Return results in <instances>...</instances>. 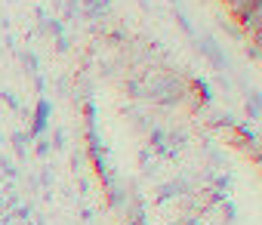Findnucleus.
Wrapping results in <instances>:
<instances>
[{
	"label": "nucleus",
	"mask_w": 262,
	"mask_h": 225,
	"mask_svg": "<svg viewBox=\"0 0 262 225\" xmlns=\"http://www.w3.org/2000/svg\"><path fill=\"white\" fill-rule=\"evenodd\" d=\"M0 102H4V105L13 111V115H22V111H25V108H22V102H19V96H16L13 89H0Z\"/></svg>",
	"instance_id": "obj_11"
},
{
	"label": "nucleus",
	"mask_w": 262,
	"mask_h": 225,
	"mask_svg": "<svg viewBox=\"0 0 262 225\" xmlns=\"http://www.w3.org/2000/svg\"><path fill=\"white\" fill-rule=\"evenodd\" d=\"M151 161H158L155 151H151V148H142V151H139V167H148Z\"/></svg>",
	"instance_id": "obj_18"
},
{
	"label": "nucleus",
	"mask_w": 262,
	"mask_h": 225,
	"mask_svg": "<svg viewBox=\"0 0 262 225\" xmlns=\"http://www.w3.org/2000/svg\"><path fill=\"white\" fill-rule=\"evenodd\" d=\"M77 216H80V222H83V225H93L96 210H93V207H80V213H77Z\"/></svg>",
	"instance_id": "obj_17"
},
{
	"label": "nucleus",
	"mask_w": 262,
	"mask_h": 225,
	"mask_svg": "<svg viewBox=\"0 0 262 225\" xmlns=\"http://www.w3.org/2000/svg\"><path fill=\"white\" fill-rule=\"evenodd\" d=\"M139 7H142L145 13H151V10H155V7H151V0H139Z\"/></svg>",
	"instance_id": "obj_20"
},
{
	"label": "nucleus",
	"mask_w": 262,
	"mask_h": 225,
	"mask_svg": "<svg viewBox=\"0 0 262 225\" xmlns=\"http://www.w3.org/2000/svg\"><path fill=\"white\" fill-rule=\"evenodd\" d=\"M198 50H201V56H204L216 71H231V62H228L225 47H222L210 31H201V34H198Z\"/></svg>",
	"instance_id": "obj_1"
},
{
	"label": "nucleus",
	"mask_w": 262,
	"mask_h": 225,
	"mask_svg": "<svg viewBox=\"0 0 262 225\" xmlns=\"http://www.w3.org/2000/svg\"><path fill=\"white\" fill-rule=\"evenodd\" d=\"M31 139L25 136V130H16V133H10V145H13V161L22 167V164H28V158H31V145H28Z\"/></svg>",
	"instance_id": "obj_5"
},
{
	"label": "nucleus",
	"mask_w": 262,
	"mask_h": 225,
	"mask_svg": "<svg viewBox=\"0 0 262 225\" xmlns=\"http://www.w3.org/2000/svg\"><path fill=\"white\" fill-rule=\"evenodd\" d=\"M56 93L59 96H68L71 93V80L68 77H56Z\"/></svg>",
	"instance_id": "obj_16"
},
{
	"label": "nucleus",
	"mask_w": 262,
	"mask_h": 225,
	"mask_svg": "<svg viewBox=\"0 0 262 225\" xmlns=\"http://www.w3.org/2000/svg\"><path fill=\"white\" fill-rule=\"evenodd\" d=\"M111 10H114V0H80V16L93 25L111 19Z\"/></svg>",
	"instance_id": "obj_3"
},
{
	"label": "nucleus",
	"mask_w": 262,
	"mask_h": 225,
	"mask_svg": "<svg viewBox=\"0 0 262 225\" xmlns=\"http://www.w3.org/2000/svg\"><path fill=\"white\" fill-rule=\"evenodd\" d=\"M50 148L59 151V154L68 151V133H65V127H56V130H53V136H50Z\"/></svg>",
	"instance_id": "obj_10"
},
{
	"label": "nucleus",
	"mask_w": 262,
	"mask_h": 225,
	"mask_svg": "<svg viewBox=\"0 0 262 225\" xmlns=\"http://www.w3.org/2000/svg\"><path fill=\"white\" fill-rule=\"evenodd\" d=\"M167 225H182V216H176V219H170Z\"/></svg>",
	"instance_id": "obj_21"
},
{
	"label": "nucleus",
	"mask_w": 262,
	"mask_h": 225,
	"mask_svg": "<svg viewBox=\"0 0 262 225\" xmlns=\"http://www.w3.org/2000/svg\"><path fill=\"white\" fill-rule=\"evenodd\" d=\"M31 80H34V89H37V93L43 96V93H47V77H43V74H34Z\"/></svg>",
	"instance_id": "obj_19"
},
{
	"label": "nucleus",
	"mask_w": 262,
	"mask_h": 225,
	"mask_svg": "<svg viewBox=\"0 0 262 225\" xmlns=\"http://www.w3.org/2000/svg\"><path fill=\"white\" fill-rule=\"evenodd\" d=\"M53 43H56V53H59V56H65V53H71V37H68V34H62V37H56Z\"/></svg>",
	"instance_id": "obj_15"
},
{
	"label": "nucleus",
	"mask_w": 262,
	"mask_h": 225,
	"mask_svg": "<svg viewBox=\"0 0 262 225\" xmlns=\"http://www.w3.org/2000/svg\"><path fill=\"white\" fill-rule=\"evenodd\" d=\"M262 37L259 40H244V53H247V59L253 62V65H259V59H262Z\"/></svg>",
	"instance_id": "obj_12"
},
{
	"label": "nucleus",
	"mask_w": 262,
	"mask_h": 225,
	"mask_svg": "<svg viewBox=\"0 0 262 225\" xmlns=\"http://www.w3.org/2000/svg\"><path fill=\"white\" fill-rule=\"evenodd\" d=\"M176 197H179V191H176L173 179H164V182L155 185V204H158V207H167V204H173Z\"/></svg>",
	"instance_id": "obj_6"
},
{
	"label": "nucleus",
	"mask_w": 262,
	"mask_h": 225,
	"mask_svg": "<svg viewBox=\"0 0 262 225\" xmlns=\"http://www.w3.org/2000/svg\"><path fill=\"white\" fill-rule=\"evenodd\" d=\"M0 148H4V136H0Z\"/></svg>",
	"instance_id": "obj_22"
},
{
	"label": "nucleus",
	"mask_w": 262,
	"mask_h": 225,
	"mask_svg": "<svg viewBox=\"0 0 262 225\" xmlns=\"http://www.w3.org/2000/svg\"><path fill=\"white\" fill-rule=\"evenodd\" d=\"M31 154H37L40 161H47V158L53 154V148H50V136H40V139H34V148H31Z\"/></svg>",
	"instance_id": "obj_14"
},
{
	"label": "nucleus",
	"mask_w": 262,
	"mask_h": 225,
	"mask_svg": "<svg viewBox=\"0 0 262 225\" xmlns=\"http://www.w3.org/2000/svg\"><path fill=\"white\" fill-rule=\"evenodd\" d=\"M244 115H247L250 124H259V118H262V96H259V86H250V89L244 93Z\"/></svg>",
	"instance_id": "obj_4"
},
{
	"label": "nucleus",
	"mask_w": 262,
	"mask_h": 225,
	"mask_svg": "<svg viewBox=\"0 0 262 225\" xmlns=\"http://www.w3.org/2000/svg\"><path fill=\"white\" fill-rule=\"evenodd\" d=\"M173 19H176V25L182 28V34H185V37H198V28L191 25V19L185 16V10H182V7H176V10H173Z\"/></svg>",
	"instance_id": "obj_9"
},
{
	"label": "nucleus",
	"mask_w": 262,
	"mask_h": 225,
	"mask_svg": "<svg viewBox=\"0 0 262 225\" xmlns=\"http://www.w3.org/2000/svg\"><path fill=\"white\" fill-rule=\"evenodd\" d=\"M19 62H22V68H25L28 77L40 74V56H37L34 50H22V53H19Z\"/></svg>",
	"instance_id": "obj_8"
},
{
	"label": "nucleus",
	"mask_w": 262,
	"mask_h": 225,
	"mask_svg": "<svg viewBox=\"0 0 262 225\" xmlns=\"http://www.w3.org/2000/svg\"><path fill=\"white\" fill-rule=\"evenodd\" d=\"M222 4H225L228 16H231V19H237V16H241V13H244L250 4H256V0H222Z\"/></svg>",
	"instance_id": "obj_13"
},
{
	"label": "nucleus",
	"mask_w": 262,
	"mask_h": 225,
	"mask_svg": "<svg viewBox=\"0 0 262 225\" xmlns=\"http://www.w3.org/2000/svg\"><path fill=\"white\" fill-rule=\"evenodd\" d=\"M50 115H53V105H50L47 96H40L37 105H34V115H28L31 124H28V130H25V136H28L31 142L40 139V136H50Z\"/></svg>",
	"instance_id": "obj_2"
},
{
	"label": "nucleus",
	"mask_w": 262,
	"mask_h": 225,
	"mask_svg": "<svg viewBox=\"0 0 262 225\" xmlns=\"http://www.w3.org/2000/svg\"><path fill=\"white\" fill-rule=\"evenodd\" d=\"M0 179L4 182H19L22 179V170L10 154H0Z\"/></svg>",
	"instance_id": "obj_7"
}]
</instances>
